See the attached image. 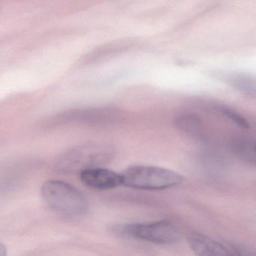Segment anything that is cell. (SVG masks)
<instances>
[{
    "instance_id": "cell-1",
    "label": "cell",
    "mask_w": 256,
    "mask_h": 256,
    "mask_svg": "<svg viewBox=\"0 0 256 256\" xmlns=\"http://www.w3.org/2000/svg\"><path fill=\"white\" fill-rule=\"evenodd\" d=\"M41 194L48 206L64 215L78 216L88 211L89 204L84 194L68 182L49 180L43 182Z\"/></svg>"
},
{
    "instance_id": "cell-2",
    "label": "cell",
    "mask_w": 256,
    "mask_h": 256,
    "mask_svg": "<svg viewBox=\"0 0 256 256\" xmlns=\"http://www.w3.org/2000/svg\"><path fill=\"white\" fill-rule=\"evenodd\" d=\"M114 156V149L109 145H82L61 154L56 160L55 167L65 173H80L86 169L101 167L110 162Z\"/></svg>"
},
{
    "instance_id": "cell-3",
    "label": "cell",
    "mask_w": 256,
    "mask_h": 256,
    "mask_svg": "<svg viewBox=\"0 0 256 256\" xmlns=\"http://www.w3.org/2000/svg\"><path fill=\"white\" fill-rule=\"evenodd\" d=\"M122 185L140 190H163L179 185L184 176L164 168L152 166H133L120 174Z\"/></svg>"
},
{
    "instance_id": "cell-4",
    "label": "cell",
    "mask_w": 256,
    "mask_h": 256,
    "mask_svg": "<svg viewBox=\"0 0 256 256\" xmlns=\"http://www.w3.org/2000/svg\"><path fill=\"white\" fill-rule=\"evenodd\" d=\"M116 232L128 238L161 245L176 244L182 238L178 227L166 220L151 223L125 224L118 227Z\"/></svg>"
},
{
    "instance_id": "cell-5",
    "label": "cell",
    "mask_w": 256,
    "mask_h": 256,
    "mask_svg": "<svg viewBox=\"0 0 256 256\" xmlns=\"http://www.w3.org/2000/svg\"><path fill=\"white\" fill-rule=\"evenodd\" d=\"M80 180L90 188L108 190L122 185L120 174L104 168L86 169L80 173Z\"/></svg>"
},
{
    "instance_id": "cell-6",
    "label": "cell",
    "mask_w": 256,
    "mask_h": 256,
    "mask_svg": "<svg viewBox=\"0 0 256 256\" xmlns=\"http://www.w3.org/2000/svg\"><path fill=\"white\" fill-rule=\"evenodd\" d=\"M188 245L197 256H241L216 240L198 232L188 234Z\"/></svg>"
},
{
    "instance_id": "cell-7",
    "label": "cell",
    "mask_w": 256,
    "mask_h": 256,
    "mask_svg": "<svg viewBox=\"0 0 256 256\" xmlns=\"http://www.w3.org/2000/svg\"><path fill=\"white\" fill-rule=\"evenodd\" d=\"M174 126L180 131L194 138L202 139L204 137L203 124L200 118L196 115H180L175 118Z\"/></svg>"
},
{
    "instance_id": "cell-8",
    "label": "cell",
    "mask_w": 256,
    "mask_h": 256,
    "mask_svg": "<svg viewBox=\"0 0 256 256\" xmlns=\"http://www.w3.org/2000/svg\"><path fill=\"white\" fill-rule=\"evenodd\" d=\"M234 151L245 162L256 166V140H241L235 144Z\"/></svg>"
},
{
    "instance_id": "cell-9",
    "label": "cell",
    "mask_w": 256,
    "mask_h": 256,
    "mask_svg": "<svg viewBox=\"0 0 256 256\" xmlns=\"http://www.w3.org/2000/svg\"><path fill=\"white\" fill-rule=\"evenodd\" d=\"M230 83L236 89L247 95L256 96V79L244 76H235L230 78Z\"/></svg>"
},
{
    "instance_id": "cell-10",
    "label": "cell",
    "mask_w": 256,
    "mask_h": 256,
    "mask_svg": "<svg viewBox=\"0 0 256 256\" xmlns=\"http://www.w3.org/2000/svg\"><path fill=\"white\" fill-rule=\"evenodd\" d=\"M226 118H228L230 120L233 121L236 125L242 128H248L250 127V124H248L247 120L245 118L240 114L238 112H235L233 109L228 108H222L220 110Z\"/></svg>"
},
{
    "instance_id": "cell-11",
    "label": "cell",
    "mask_w": 256,
    "mask_h": 256,
    "mask_svg": "<svg viewBox=\"0 0 256 256\" xmlns=\"http://www.w3.org/2000/svg\"><path fill=\"white\" fill-rule=\"evenodd\" d=\"M238 252L240 254L241 256H256V252L248 251V250H238Z\"/></svg>"
},
{
    "instance_id": "cell-12",
    "label": "cell",
    "mask_w": 256,
    "mask_h": 256,
    "mask_svg": "<svg viewBox=\"0 0 256 256\" xmlns=\"http://www.w3.org/2000/svg\"><path fill=\"white\" fill-rule=\"evenodd\" d=\"M0 256H7L6 246L4 244L0 245Z\"/></svg>"
}]
</instances>
